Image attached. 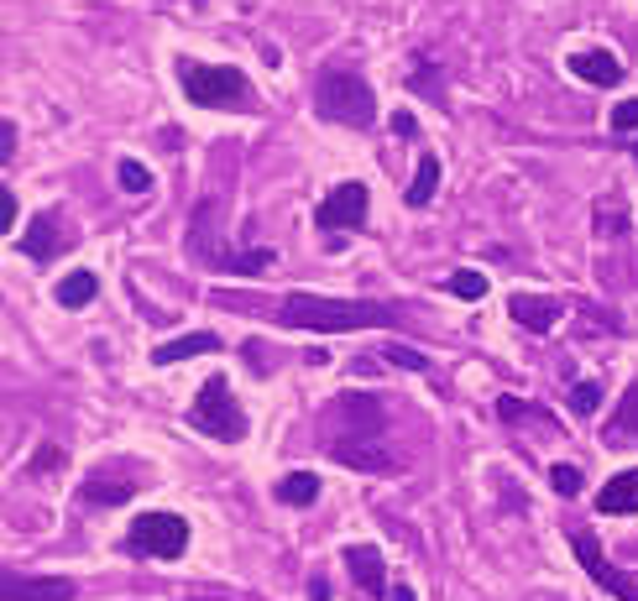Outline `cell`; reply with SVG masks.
Returning a JSON list of instances; mask_svg holds the SVG:
<instances>
[{"label": "cell", "instance_id": "1", "mask_svg": "<svg viewBox=\"0 0 638 601\" xmlns=\"http://www.w3.org/2000/svg\"><path fill=\"white\" fill-rule=\"evenodd\" d=\"M278 319L288 330H319V335H346V330H372L393 325L387 304H367V298H319V293H288L278 304Z\"/></svg>", "mask_w": 638, "mask_h": 601}, {"label": "cell", "instance_id": "2", "mask_svg": "<svg viewBox=\"0 0 638 601\" xmlns=\"http://www.w3.org/2000/svg\"><path fill=\"white\" fill-rule=\"evenodd\" d=\"M314 105L325 121H340V126H372L377 121V95L356 68H325L319 89H314Z\"/></svg>", "mask_w": 638, "mask_h": 601}, {"label": "cell", "instance_id": "3", "mask_svg": "<svg viewBox=\"0 0 638 601\" xmlns=\"http://www.w3.org/2000/svg\"><path fill=\"white\" fill-rule=\"evenodd\" d=\"M178 84H184V95L194 105H236L246 100V79H241V68H215V63H199V58H178Z\"/></svg>", "mask_w": 638, "mask_h": 601}, {"label": "cell", "instance_id": "4", "mask_svg": "<svg viewBox=\"0 0 638 601\" xmlns=\"http://www.w3.org/2000/svg\"><path fill=\"white\" fill-rule=\"evenodd\" d=\"M189 419L210 434V439H220V445H236V439L246 434V413H241V403L231 398V387H225L220 377H210V382L199 387Z\"/></svg>", "mask_w": 638, "mask_h": 601}, {"label": "cell", "instance_id": "5", "mask_svg": "<svg viewBox=\"0 0 638 601\" xmlns=\"http://www.w3.org/2000/svg\"><path fill=\"white\" fill-rule=\"evenodd\" d=\"M189 549V523L178 513H142L126 534V554H147V560H178Z\"/></svg>", "mask_w": 638, "mask_h": 601}, {"label": "cell", "instance_id": "6", "mask_svg": "<svg viewBox=\"0 0 638 601\" xmlns=\"http://www.w3.org/2000/svg\"><path fill=\"white\" fill-rule=\"evenodd\" d=\"M382 403L377 398H367V392H340V398L330 403V413H325V429H346V439H377L382 434Z\"/></svg>", "mask_w": 638, "mask_h": 601}, {"label": "cell", "instance_id": "7", "mask_svg": "<svg viewBox=\"0 0 638 601\" xmlns=\"http://www.w3.org/2000/svg\"><path fill=\"white\" fill-rule=\"evenodd\" d=\"M571 549H576L581 570H586V575H591V581H597L607 596H618V601H638V581H633V575H623L618 565H612L607 554L597 549V539H591V534H576V539H571Z\"/></svg>", "mask_w": 638, "mask_h": 601}, {"label": "cell", "instance_id": "8", "mask_svg": "<svg viewBox=\"0 0 638 601\" xmlns=\"http://www.w3.org/2000/svg\"><path fill=\"white\" fill-rule=\"evenodd\" d=\"M330 460H335V466H346V471H367V476L398 471V455L387 450L382 439H335Z\"/></svg>", "mask_w": 638, "mask_h": 601}, {"label": "cell", "instance_id": "9", "mask_svg": "<svg viewBox=\"0 0 638 601\" xmlns=\"http://www.w3.org/2000/svg\"><path fill=\"white\" fill-rule=\"evenodd\" d=\"M325 230H356V225H367V189L361 183H340V189L325 194V204H319V215H314Z\"/></svg>", "mask_w": 638, "mask_h": 601}, {"label": "cell", "instance_id": "10", "mask_svg": "<svg viewBox=\"0 0 638 601\" xmlns=\"http://www.w3.org/2000/svg\"><path fill=\"white\" fill-rule=\"evenodd\" d=\"M6 601H74V581H63V575H11L6 570V586H0Z\"/></svg>", "mask_w": 638, "mask_h": 601}, {"label": "cell", "instance_id": "11", "mask_svg": "<svg viewBox=\"0 0 638 601\" xmlns=\"http://www.w3.org/2000/svg\"><path fill=\"white\" fill-rule=\"evenodd\" d=\"M508 314L518 319L523 330L544 335V330H555V319H560V304H555V298H539V293H513V298H508Z\"/></svg>", "mask_w": 638, "mask_h": 601}, {"label": "cell", "instance_id": "12", "mask_svg": "<svg viewBox=\"0 0 638 601\" xmlns=\"http://www.w3.org/2000/svg\"><path fill=\"white\" fill-rule=\"evenodd\" d=\"M21 251H27L32 262H53L58 251H68V236H63V225L53 220V215H37L32 220V230L21 236Z\"/></svg>", "mask_w": 638, "mask_h": 601}, {"label": "cell", "instance_id": "13", "mask_svg": "<svg viewBox=\"0 0 638 601\" xmlns=\"http://www.w3.org/2000/svg\"><path fill=\"white\" fill-rule=\"evenodd\" d=\"M346 570L356 575V586L367 591V596H382V591H387V575H382L387 565H382V554H377L372 544H351V549H346Z\"/></svg>", "mask_w": 638, "mask_h": 601}, {"label": "cell", "instance_id": "14", "mask_svg": "<svg viewBox=\"0 0 638 601\" xmlns=\"http://www.w3.org/2000/svg\"><path fill=\"white\" fill-rule=\"evenodd\" d=\"M571 74H576V79H586V84L612 89V84L623 79V63L612 58L607 48H591V53H571Z\"/></svg>", "mask_w": 638, "mask_h": 601}, {"label": "cell", "instance_id": "15", "mask_svg": "<svg viewBox=\"0 0 638 601\" xmlns=\"http://www.w3.org/2000/svg\"><path fill=\"white\" fill-rule=\"evenodd\" d=\"M597 507L612 518H623V513H638V471H618L607 481V487L597 492Z\"/></svg>", "mask_w": 638, "mask_h": 601}, {"label": "cell", "instance_id": "16", "mask_svg": "<svg viewBox=\"0 0 638 601\" xmlns=\"http://www.w3.org/2000/svg\"><path fill=\"white\" fill-rule=\"evenodd\" d=\"M210 351H220V340H215L210 330H199V335H184V340L157 345L152 361H157V366H178V361H189V356H210Z\"/></svg>", "mask_w": 638, "mask_h": 601}, {"label": "cell", "instance_id": "17", "mask_svg": "<svg viewBox=\"0 0 638 601\" xmlns=\"http://www.w3.org/2000/svg\"><path fill=\"white\" fill-rule=\"evenodd\" d=\"M95 293H100V277L95 272H68L63 283H58V304L63 309H84Z\"/></svg>", "mask_w": 638, "mask_h": 601}, {"label": "cell", "instance_id": "18", "mask_svg": "<svg viewBox=\"0 0 638 601\" xmlns=\"http://www.w3.org/2000/svg\"><path fill=\"white\" fill-rule=\"evenodd\" d=\"M314 497H319V476H309V471H293L278 481V502H288V507H309Z\"/></svg>", "mask_w": 638, "mask_h": 601}, {"label": "cell", "instance_id": "19", "mask_svg": "<svg viewBox=\"0 0 638 601\" xmlns=\"http://www.w3.org/2000/svg\"><path fill=\"white\" fill-rule=\"evenodd\" d=\"M435 189H440V163H435V157H424V163H419V173H414V183H408V204H414V210H424V204L429 199H435Z\"/></svg>", "mask_w": 638, "mask_h": 601}, {"label": "cell", "instance_id": "20", "mask_svg": "<svg viewBox=\"0 0 638 601\" xmlns=\"http://www.w3.org/2000/svg\"><path fill=\"white\" fill-rule=\"evenodd\" d=\"M131 492H136L131 481H116V476H89V481H84V497H89V502H105V507H110V502H126Z\"/></svg>", "mask_w": 638, "mask_h": 601}, {"label": "cell", "instance_id": "21", "mask_svg": "<svg viewBox=\"0 0 638 601\" xmlns=\"http://www.w3.org/2000/svg\"><path fill=\"white\" fill-rule=\"evenodd\" d=\"M497 413H503V424H550L555 429L550 413H539L534 403H523V398H503V403H497Z\"/></svg>", "mask_w": 638, "mask_h": 601}, {"label": "cell", "instance_id": "22", "mask_svg": "<svg viewBox=\"0 0 638 601\" xmlns=\"http://www.w3.org/2000/svg\"><path fill=\"white\" fill-rule=\"evenodd\" d=\"M445 288H450L455 298H471V304H476V298H487V277H482V272H471V267H461V272H450V277H445Z\"/></svg>", "mask_w": 638, "mask_h": 601}, {"label": "cell", "instance_id": "23", "mask_svg": "<svg viewBox=\"0 0 638 601\" xmlns=\"http://www.w3.org/2000/svg\"><path fill=\"white\" fill-rule=\"evenodd\" d=\"M612 434H638V382L623 392V403H618V419H612Z\"/></svg>", "mask_w": 638, "mask_h": 601}, {"label": "cell", "instance_id": "24", "mask_svg": "<svg viewBox=\"0 0 638 601\" xmlns=\"http://www.w3.org/2000/svg\"><path fill=\"white\" fill-rule=\"evenodd\" d=\"M116 178H121V189H126V194H147V189H152V173L136 163V157H126V163L116 168Z\"/></svg>", "mask_w": 638, "mask_h": 601}, {"label": "cell", "instance_id": "25", "mask_svg": "<svg viewBox=\"0 0 638 601\" xmlns=\"http://www.w3.org/2000/svg\"><path fill=\"white\" fill-rule=\"evenodd\" d=\"M382 361H393V366H403V372H424V356L414 351V345H387V351H382Z\"/></svg>", "mask_w": 638, "mask_h": 601}, {"label": "cell", "instance_id": "26", "mask_svg": "<svg viewBox=\"0 0 638 601\" xmlns=\"http://www.w3.org/2000/svg\"><path fill=\"white\" fill-rule=\"evenodd\" d=\"M628 230V215L618 210V204H607V210H597V236H623Z\"/></svg>", "mask_w": 638, "mask_h": 601}, {"label": "cell", "instance_id": "27", "mask_svg": "<svg viewBox=\"0 0 638 601\" xmlns=\"http://www.w3.org/2000/svg\"><path fill=\"white\" fill-rule=\"evenodd\" d=\"M550 487H555L560 497H576V492H581V471H576V466H555V471H550Z\"/></svg>", "mask_w": 638, "mask_h": 601}, {"label": "cell", "instance_id": "28", "mask_svg": "<svg viewBox=\"0 0 638 601\" xmlns=\"http://www.w3.org/2000/svg\"><path fill=\"white\" fill-rule=\"evenodd\" d=\"M597 403H602V387H597V382H576V387H571V408H576V413H591Z\"/></svg>", "mask_w": 638, "mask_h": 601}, {"label": "cell", "instance_id": "29", "mask_svg": "<svg viewBox=\"0 0 638 601\" xmlns=\"http://www.w3.org/2000/svg\"><path fill=\"white\" fill-rule=\"evenodd\" d=\"M612 131H638V100H623V105H612Z\"/></svg>", "mask_w": 638, "mask_h": 601}, {"label": "cell", "instance_id": "30", "mask_svg": "<svg viewBox=\"0 0 638 601\" xmlns=\"http://www.w3.org/2000/svg\"><path fill=\"white\" fill-rule=\"evenodd\" d=\"M11 220H16V194L0 189V230H6V236H11Z\"/></svg>", "mask_w": 638, "mask_h": 601}, {"label": "cell", "instance_id": "31", "mask_svg": "<svg viewBox=\"0 0 638 601\" xmlns=\"http://www.w3.org/2000/svg\"><path fill=\"white\" fill-rule=\"evenodd\" d=\"M11 152H16V126H11V121H0V157L11 163Z\"/></svg>", "mask_w": 638, "mask_h": 601}, {"label": "cell", "instance_id": "32", "mask_svg": "<svg viewBox=\"0 0 638 601\" xmlns=\"http://www.w3.org/2000/svg\"><path fill=\"white\" fill-rule=\"evenodd\" d=\"M393 601H414V591H408V586H393Z\"/></svg>", "mask_w": 638, "mask_h": 601}]
</instances>
